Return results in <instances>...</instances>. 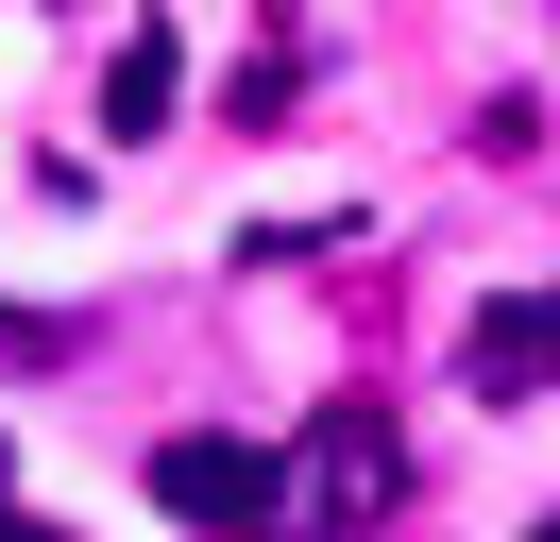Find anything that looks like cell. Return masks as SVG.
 <instances>
[{
  "instance_id": "6da1fadb",
  "label": "cell",
  "mask_w": 560,
  "mask_h": 542,
  "mask_svg": "<svg viewBox=\"0 0 560 542\" xmlns=\"http://www.w3.org/2000/svg\"><path fill=\"white\" fill-rule=\"evenodd\" d=\"M390 492H408V458H390V424H374V406H323V424L272 458V526H289V542H357Z\"/></svg>"
},
{
  "instance_id": "7a4b0ae2",
  "label": "cell",
  "mask_w": 560,
  "mask_h": 542,
  "mask_svg": "<svg viewBox=\"0 0 560 542\" xmlns=\"http://www.w3.org/2000/svg\"><path fill=\"white\" fill-rule=\"evenodd\" d=\"M153 508L205 526V542H255L272 526V458H255V440H153Z\"/></svg>"
},
{
  "instance_id": "3957f363",
  "label": "cell",
  "mask_w": 560,
  "mask_h": 542,
  "mask_svg": "<svg viewBox=\"0 0 560 542\" xmlns=\"http://www.w3.org/2000/svg\"><path fill=\"white\" fill-rule=\"evenodd\" d=\"M458 373H476L492 406H510V390H544V373H560V305H544V288H526V305H492V322L458 339Z\"/></svg>"
},
{
  "instance_id": "277c9868",
  "label": "cell",
  "mask_w": 560,
  "mask_h": 542,
  "mask_svg": "<svg viewBox=\"0 0 560 542\" xmlns=\"http://www.w3.org/2000/svg\"><path fill=\"white\" fill-rule=\"evenodd\" d=\"M171 102H187V51H171V17H137V34H119V68H103V136H153Z\"/></svg>"
},
{
  "instance_id": "5b68a950",
  "label": "cell",
  "mask_w": 560,
  "mask_h": 542,
  "mask_svg": "<svg viewBox=\"0 0 560 542\" xmlns=\"http://www.w3.org/2000/svg\"><path fill=\"white\" fill-rule=\"evenodd\" d=\"M35 339H51V322H0V356H35Z\"/></svg>"
},
{
  "instance_id": "8992f818",
  "label": "cell",
  "mask_w": 560,
  "mask_h": 542,
  "mask_svg": "<svg viewBox=\"0 0 560 542\" xmlns=\"http://www.w3.org/2000/svg\"><path fill=\"white\" fill-rule=\"evenodd\" d=\"M526 542H560V508H544V526H526Z\"/></svg>"
},
{
  "instance_id": "52a82bcc",
  "label": "cell",
  "mask_w": 560,
  "mask_h": 542,
  "mask_svg": "<svg viewBox=\"0 0 560 542\" xmlns=\"http://www.w3.org/2000/svg\"><path fill=\"white\" fill-rule=\"evenodd\" d=\"M0 474H18V440H0Z\"/></svg>"
}]
</instances>
